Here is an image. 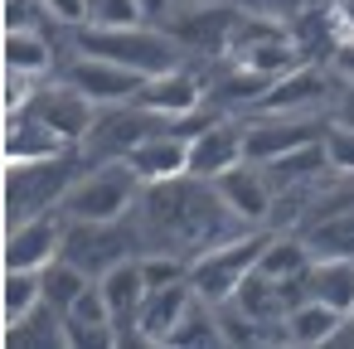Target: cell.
<instances>
[{
	"label": "cell",
	"instance_id": "cell-1",
	"mask_svg": "<svg viewBox=\"0 0 354 349\" xmlns=\"http://www.w3.org/2000/svg\"><path fill=\"white\" fill-rule=\"evenodd\" d=\"M136 223L146 233V247H165L189 262L199 252L248 233V223L214 189V180H199V175H175V180L146 185V194L136 204Z\"/></svg>",
	"mask_w": 354,
	"mask_h": 349
},
{
	"label": "cell",
	"instance_id": "cell-2",
	"mask_svg": "<svg viewBox=\"0 0 354 349\" xmlns=\"http://www.w3.org/2000/svg\"><path fill=\"white\" fill-rule=\"evenodd\" d=\"M68 44H73V54L112 59V64H122V68H131L141 78L165 73V68L189 59L170 39L165 25H78V30H68Z\"/></svg>",
	"mask_w": 354,
	"mask_h": 349
},
{
	"label": "cell",
	"instance_id": "cell-3",
	"mask_svg": "<svg viewBox=\"0 0 354 349\" xmlns=\"http://www.w3.org/2000/svg\"><path fill=\"white\" fill-rule=\"evenodd\" d=\"M83 170H88L83 146L44 155V160H6V223L64 209V199Z\"/></svg>",
	"mask_w": 354,
	"mask_h": 349
},
{
	"label": "cell",
	"instance_id": "cell-4",
	"mask_svg": "<svg viewBox=\"0 0 354 349\" xmlns=\"http://www.w3.org/2000/svg\"><path fill=\"white\" fill-rule=\"evenodd\" d=\"M141 194H146V180L127 160H93L68 189L64 214L68 218H127L136 214Z\"/></svg>",
	"mask_w": 354,
	"mask_h": 349
},
{
	"label": "cell",
	"instance_id": "cell-5",
	"mask_svg": "<svg viewBox=\"0 0 354 349\" xmlns=\"http://www.w3.org/2000/svg\"><path fill=\"white\" fill-rule=\"evenodd\" d=\"M267 238H272L267 228H248V233H238V238H228V243L199 252V257L189 262V286H194V296L209 301V305L238 296V286L257 272Z\"/></svg>",
	"mask_w": 354,
	"mask_h": 349
},
{
	"label": "cell",
	"instance_id": "cell-6",
	"mask_svg": "<svg viewBox=\"0 0 354 349\" xmlns=\"http://www.w3.org/2000/svg\"><path fill=\"white\" fill-rule=\"evenodd\" d=\"M238 15H243V0H214V6H204V0H175V10H170L160 25L170 30V39H175L185 54L228 59Z\"/></svg>",
	"mask_w": 354,
	"mask_h": 349
},
{
	"label": "cell",
	"instance_id": "cell-7",
	"mask_svg": "<svg viewBox=\"0 0 354 349\" xmlns=\"http://www.w3.org/2000/svg\"><path fill=\"white\" fill-rule=\"evenodd\" d=\"M165 126H175V122L156 117V112L141 107V102L97 107V122H93L88 141H83V155H88V165H93V160H127L146 136H156V131H165Z\"/></svg>",
	"mask_w": 354,
	"mask_h": 349
},
{
	"label": "cell",
	"instance_id": "cell-8",
	"mask_svg": "<svg viewBox=\"0 0 354 349\" xmlns=\"http://www.w3.org/2000/svg\"><path fill=\"white\" fill-rule=\"evenodd\" d=\"M330 131V112H310V117H243V141H248V160L267 165L286 151L315 146Z\"/></svg>",
	"mask_w": 354,
	"mask_h": 349
},
{
	"label": "cell",
	"instance_id": "cell-9",
	"mask_svg": "<svg viewBox=\"0 0 354 349\" xmlns=\"http://www.w3.org/2000/svg\"><path fill=\"white\" fill-rule=\"evenodd\" d=\"M64 233H68V214H35L20 223H6V267H25V272H44L59 252H64Z\"/></svg>",
	"mask_w": 354,
	"mask_h": 349
},
{
	"label": "cell",
	"instance_id": "cell-10",
	"mask_svg": "<svg viewBox=\"0 0 354 349\" xmlns=\"http://www.w3.org/2000/svg\"><path fill=\"white\" fill-rule=\"evenodd\" d=\"M59 78H68L78 93H88L97 107H117V102H136V93H141V73H131V68H122V64H112V59H97V54H73L64 68H59Z\"/></svg>",
	"mask_w": 354,
	"mask_h": 349
},
{
	"label": "cell",
	"instance_id": "cell-11",
	"mask_svg": "<svg viewBox=\"0 0 354 349\" xmlns=\"http://www.w3.org/2000/svg\"><path fill=\"white\" fill-rule=\"evenodd\" d=\"M25 112H35L39 122H49V126H54L59 136H68L73 146H83L88 131H93V122H97V102H93L88 93H78L68 78H49V83L35 93V102H30Z\"/></svg>",
	"mask_w": 354,
	"mask_h": 349
},
{
	"label": "cell",
	"instance_id": "cell-12",
	"mask_svg": "<svg viewBox=\"0 0 354 349\" xmlns=\"http://www.w3.org/2000/svg\"><path fill=\"white\" fill-rule=\"evenodd\" d=\"M214 189L223 194V204L248 223V228H272V209H277V189L267 180V170L257 160H243L223 175H214Z\"/></svg>",
	"mask_w": 354,
	"mask_h": 349
},
{
	"label": "cell",
	"instance_id": "cell-13",
	"mask_svg": "<svg viewBox=\"0 0 354 349\" xmlns=\"http://www.w3.org/2000/svg\"><path fill=\"white\" fill-rule=\"evenodd\" d=\"M136 102L151 107V112L165 117V122H180V117H189V112H199V107L209 102V83H204L189 64H175V68H165V73H151V78L141 83V93H136Z\"/></svg>",
	"mask_w": 354,
	"mask_h": 349
},
{
	"label": "cell",
	"instance_id": "cell-14",
	"mask_svg": "<svg viewBox=\"0 0 354 349\" xmlns=\"http://www.w3.org/2000/svg\"><path fill=\"white\" fill-rule=\"evenodd\" d=\"M248 160V141H243V117H214L204 131L189 136V175L199 180H214L233 165Z\"/></svg>",
	"mask_w": 354,
	"mask_h": 349
},
{
	"label": "cell",
	"instance_id": "cell-15",
	"mask_svg": "<svg viewBox=\"0 0 354 349\" xmlns=\"http://www.w3.org/2000/svg\"><path fill=\"white\" fill-rule=\"evenodd\" d=\"M97 286H102V296H107V310H112V325H117L122 344H141L136 320H141V305H146V296H151L146 272H141V257L117 262L112 272H102V276H97Z\"/></svg>",
	"mask_w": 354,
	"mask_h": 349
},
{
	"label": "cell",
	"instance_id": "cell-16",
	"mask_svg": "<svg viewBox=\"0 0 354 349\" xmlns=\"http://www.w3.org/2000/svg\"><path fill=\"white\" fill-rule=\"evenodd\" d=\"M127 165H131L146 185H160V180L189 175V136H185L180 126H165V131L146 136V141L127 155Z\"/></svg>",
	"mask_w": 354,
	"mask_h": 349
},
{
	"label": "cell",
	"instance_id": "cell-17",
	"mask_svg": "<svg viewBox=\"0 0 354 349\" xmlns=\"http://www.w3.org/2000/svg\"><path fill=\"white\" fill-rule=\"evenodd\" d=\"M194 301H199V296H194L189 276H185V281H170V286H156V291L146 296V305H141V320H136L141 344H165L170 330L185 320V310H189Z\"/></svg>",
	"mask_w": 354,
	"mask_h": 349
},
{
	"label": "cell",
	"instance_id": "cell-18",
	"mask_svg": "<svg viewBox=\"0 0 354 349\" xmlns=\"http://www.w3.org/2000/svg\"><path fill=\"white\" fill-rule=\"evenodd\" d=\"M59 151H73V141L59 136L35 112L6 117V160H44V155H59Z\"/></svg>",
	"mask_w": 354,
	"mask_h": 349
},
{
	"label": "cell",
	"instance_id": "cell-19",
	"mask_svg": "<svg viewBox=\"0 0 354 349\" xmlns=\"http://www.w3.org/2000/svg\"><path fill=\"white\" fill-rule=\"evenodd\" d=\"M344 320H349L344 310H335V305L306 296L301 305L286 310V339H291L296 349H325V344H335V334L344 330Z\"/></svg>",
	"mask_w": 354,
	"mask_h": 349
},
{
	"label": "cell",
	"instance_id": "cell-20",
	"mask_svg": "<svg viewBox=\"0 0 354 349\" xmlns=\"http://www.w3.org/2000/svg\"><path fill=\"white\" fill-rule=\"evenodd\" d=\"M59 49L44 30H6V73L25 78H59Z\"/></svg>",
	"mask_w": 354,
	"mask_h": 349
},
{
	"label": "cell",
	"instance_id": "cell-21",
	"mask_svg": "<svg viewBox=\"0 0 354 349\" xmlns=\"http://www.w3.org/2000/svg\"><path fill=\"white\" fill-rule=\"evenodd\" d=\"M306 291L335 310H354V257H315L306 272Z\"/></svg>",
	"mask_w": 354,
	"mask_h": 349
},
{
	"label": "cell",
	"instance_id": "cell-22",
	"mask_svg": "<svg viewBox=\"0 0 354 349\" xmlns=\"http://www.w3.org/2000/svg\"><path fill=\"white\" fill-rule=\"evenodd\" d=\"M0 339H6L10 349H59V344H68L64 339V315L44 301V305H35L25 320H15V325H6L0 330Z\"/></svg>",
	"mask_w": 354,
	"mask_h": 349
},
{
	"label": "cell",
	"instance_id": "cell-23",
	"mask_svg": "<svg viewBox=\"0 0 354 349\" xmlns=\"http://www.w3.org/2000/svg\"><path fill=\"white\" fill-rule=\"evenodd\" d=\"M35 305H44V272L6 267V281H0V320L15 325V320H25Z\"/></svg>",
	"mask_w": 354,
	"mask_h": 349
},
{
	"label": "cell",
	"instance_id": "cell-24",
	"mask_svg": "<svg viewBox=\"0 0 354 349\" xmlns=\"http://www.w3.org/2000/svg\"><path fill=\"white\" fill-rule=\"evenodd\" d=\"M93 281H97V276H88V272H83V267H73L68 257H54V262L44 267V301H49L59 315H68V305H73Z\"/></svg>",
	"mask_w": 354,
	"mask_h": 349
},
{
	"label": "cell",
	"instance_id": "cell-25",
	"mask_svg": "<svg viewBox=\"0 0 354 349\" xmlns=\"http://www.w3.org/2000/svg\"><path fill=\"white\" fill-rule=\"evenodd\" d=\"M170 349H194V344H204V349H214V344H223V330H218V310L209 305V301H194L189 310H185V320L170 330V339H165Z\"/></svg>",
	"mask_w": 354,
	"mask_h": 349
},
{
	"label": "cell",
	"instance_id": "cell-26",
	"mask_svg": "<svg viewBox=\"0 0 354 349\" xmlns=\"http://www.w3.org/2000/svg\"><path fill=\"white\" fill-rule=\"evenodd\" d=\"M301 238L310 243V252H315V257H354V209L320 218V223H315V228H306Z\"/></svg>",
	"mask_w": 354,
	"mask_h": 349
},
{
	"label": "cell",
	"instance_id": "cell-27",
	"mask_svg": "<svg viewBox=\"0 0 354 349\" xmlns=\"http://www.w3.org/2000/svg\"><path fill=\"white\" fill-rule=\"evenodd\" d=\"M141 272H146V286H170V281H185L189 276V257L180 252H165V247H146L141 252Z\"/></svg>",
	"mask_w": 354,
	"mask_h": 349
},
{
	"label": "cell",
	"instance_id": "cell-28",
	"mask_svg": "<svg viewBox=\"0 0 354 349\" xmlns=\"http://www.w3.org/2000/svg\"><path fill=\"white\" fill-rule=\"evenodd\" d=\"M325 160H330L335 175H354V126L330 122V131H325Z\"/></svg>",
	"mask_w": 354,
	"mask_h": 349
},
{
	"label": "cell",
	"instance_id": "cell-29",
	"mask_svg": "<svg viewBox=\"0 0 354 349\" xmlns=\"http://www.w3.org/2000/svg\"><path fill=\"white\" fill-rule=\"evenodd\" d=\"M88 25H146L136 0H93V20Z\"/></svg>",
	"mask_w": 354,
	"mask_h": 349
},
{
	"label": "cell",
	"instance_id": "cell-30",
	"mask_svg": "<svg viewBox=\"0 0 354 349\" xmlns=\"http://www.w3.org/2000/svg\"><path fill=\"white\" fill-rule=\"evenodd\" d=\"M44 10H49V25L78 30V25L93 20V0H44Z\"/></svg>",
	"mask_w": 354,
	"mask_h": 349
},
{
	"label": "cell",
	"instance_id": "cell-31",
	"mask_svg": "<svg viewBox=\"0 0 354 349\" xmlns=\"http://www.w3.org/2000/svg\"><path fill=\"white\" fill-rule=\"evenodd\" d=\"M64 320H112V310H107V296H102V286L93 281L73 305H68V315Z\"/></svg>",
	"mask_w": 354,
	"mask_h": 349
},
{
	"label": "cell",
	"instance_id": "cell-32",
	"mask_svg": "<svg viewBox=\"0 0 354 349\" xmlns=\"http://www.w3.org/2000/svg\"><path fill=\"white\" fill-rule=\"evenodd\" d=\"M330 122L354 126V83H335V97H330Z\"/></svg>",
	"mask_w": 354,
	"mask_h": 349
},
{
	"label": "cell",
	"instance_id": "cell-33",
	"mask_svg": "<svg viewBox=\"0 0 354 349\" xmlns=\"http://www.w3.org/2000/svg\"><path fill=\"white\" fill-rule=\"evenodd\" d=\"M330 73L339 83H354V39H339V49L330 54Z\"/></svg>",
	"mask_w": 354,
	"mask_h": 349
},
{
	"label": "cell",
	"instance_id": "cell-34",
	"mask_svg": "<svg viewBox=\"0 0 354 349\" xmlns=\"http://www.w3.org/2000/svg\"><path fill=\"white\" fill-rule=\"evenodd\" d=\"M330 6V20L339 30V39H354V0H325Z\"/></svg>",
	"mask_w": 354,
	"mask_h": 349
},
{
	"label": "cell",
	"instance_id": "cell-35",
	"mask_svg": "<svg viewBox=\"0 0 354 349\" xmlns=\"http://www.w3.org/2000/svg\"><path fill=\"white\" fill-rule=\"evenodd\" d=\"M310 6H320V0H262V10L277 15V20H291V15H301V10H310Z\"/></svg>",
	"mask_w": 354,
	"mask_h": 349
},
{
	"label": "cell",
	"instance_id": "cell-36",
	"mask_svg": "<svg viewBox=\"0 0 354 349\" xmlns=\"http://www.w3.org/2000/svg\"><path fill=\"white\" fill-rule=\"evenodd\" d=\"M141 6V15H146V25H160L170 10H175V0H136Z\"/></svg>",
	"mask_w": 354,
	"mask_h": 349
},
{
	"label": "cell",
	"instance_id": "cell-37",
	"mask_svg": "<svg viewBox=\"0 0 354 349\" xmlns=\"http://www.w3.org/2000/svg\"><path fill=\"white\" fill-rule=\"evenodd\" d=\"M243 6H252V10H262V0H243Z\"/></svg>",
	"mask_w": 354,
	"mask_h": 349
},
{
	"label": "cell",
	"instance_id": "cell-38",
	"mask_svg": "<svg viewBox=\"0 0 354 349\" xmlns=\"http://www.w3.org/2000/svg\"><path fill=\"white\" fill-rule=\"evenodd\" d=\"M204 6H214V0H204Z\"/></svg>",
	"mask_w": 354,
	"mask_h": 349
},
{
	"label": "cell",
	"instance_id": "cell-39",
	"mask_svg": "<svg viewBox=\"0 0 354 349\" xmlns=\"http://www.w3.org/2000/svg\"><path fill=\"white\" fill-rule=\"evenodd\" d=\"M349 315H354V310H349Z\"/></svg>",
	"mask_w": 354,
	"mask_h": 349
}]
</instances>
